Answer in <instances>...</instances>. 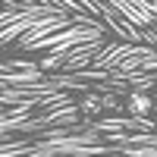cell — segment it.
Wrapping results in <instances>:
<instances>
[{
    "label": "cell",
    "mask_w": 157,
    "mask_h": 157,
    "mask_svg": "<svg viewBox=\"0 0 157 157\" xmlns=\"http://www.w3.org/2000/svg\"><path fill=\"white\" fill-rule=\"evenodd\" d=\"M154 110H157V104H154Z\"/></svg>",
    "instance_id": "2"
},
{
    "label": "cell",
    "mask_w": 157,
    "mask_h": 157,
    "mask_svg": "<svg viewBox=\"0 0 157 157\" xmlns=\"http://www.w3.org/2000/svg\"><path fill=\"white\" fill-rule=\"evenodd\" d=\"M151 107H154V101L148 94H132V98H129V110H132V113H148Z\"/></svg>",
    "instance_id": "1"
}]
</instances>
